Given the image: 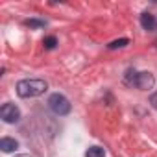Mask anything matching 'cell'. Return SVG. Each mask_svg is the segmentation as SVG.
Returning a JSON list of instances; mask_svg holds the SVG:
<instances>
[{"instance_id": "cell-2", "label": "cell", "mask_w": 157, "mask_h": 157, "mask_svg": "<svg viewBox=\"0 0 157 157\" xmlns=\"http://www.w3.org/2000/svg\"><path fill=\"white\" fill-rule=\"evenodd\" d=\"M126 83L137 87L139 91H150L155 85V78L151 72H135V70H128L126 76Z\"/></svg>"}, {"instance_id": "cell-3", "label": "cell", "mask_w": 157, "mask_h": 157, "mask_svg": "<svg viewBox=\"0 0 157 157\" xmlns=\"http://www.w3.org/2000/svg\"><path fill=\"white\" fill-rule=\"evenodd\" d=\"M48 107H50V111L54 113V115H57V117H65V115H68L70 113V109H72V105H70V102H68V98L67 96H63V94H59V93H54V94H50V98H48Z\"/></svg>"}, {"instance_id": "cell-10", "label": "cell", "mask_w": 157, "mask_h": 157, "mask_svg": "<svg viewBox=\"0 0 157 157\" xmlns=\"http://www.w3.org/2000/svg\"><path fill=\"white\" fill-rule=\"evenodd\" d=\"M43 46H44L46 50H54V48L57 46V39H56L54 35H48V37L43 39Z\"/></svg>"}, {"instance_id": "cell-11", "label": "cell", "mask_w": 157, "mask_h": 157, "mask_svg": "<svg viewBox=\"0 0 157 157\" xmlns=\"http://www.w3.org/2000/svg\"><path fill=\"white\" fill-rule=\"evenodd\" d=\"M150 104H151L153 109H157V93H153V94L150 96Z\"/></svg>"}, {"instance_id": "cell-1", "label": "cell", "mask_w": 157, "mask_h": 157, "mask_svg": "<svg viewBox=\"0 0 157 157\" xmlns=\"http://www.w3.org/2000/svg\"><path fill=\"white\" fill-rule=\"evenodd\" d=\"M17 94L21 98H35L46 93L48 83L44 80H37V78H28V80H21L17 82Z\"/></svg>"}, {"instance_id": "cell-4", "label": "cell", "mask_w": 157, "mask_h": 157, "mask_svg": "<svg viewBox=\"0 0 157 157\" xmlns=\"http://www.w3.org/2000/svg\"><path fill=\"white\" fill-rule=\"evenodd\" d=\"M0 117H2V120L6 124H15L21 120V109L15 105V104H4L2 107H0Z\"/></svg>"}, {"instance_id": "cell-8", "label": "cell", "mask_w": 157, "mask_h": 157, "mask_svg": "<svg viewBox=\"0 0 157 157\" xmlns=\"http://www.w3.org/2000/svg\"><path fill=\"white\" fill-rule=\"evenodd\" d=\"M128 44H129V39L122 37V39H115V41H111V43L107 44V48L117 50V48H124V46H128Z\"/></svg>"}, {"instance_id": "cell-9", "label": "cell", "mask_w": 157, "mask_h": 157, "mask_svg": "<svg viewBox=\"0 0 157 157\" xmlns=\"http://www.w3.org/2000/svg\"><path fill=\"white\" fill-rule=\"evenodd\" d=\"M24 24H26L28 28H32V30H37V28H44V26H46V22L41 21V19H28Z\"/></svg>"}, {"instance_id": "cell-5", "label": "cell", "mask_w": 157, "mask_h": 157, "mask_svg": "<svg viewBox=\"0 0 157 157\" xmlns=\"http://www.w3.org/2000/svg\"><path fill=\"white\" fill-rule=\"evenodd\" d=\"M140 26L146 30V32H151L155 28V17L151 13H142L140 15Z\"/></svg>"}, {"instance_id": "cell-6", "label": "cell", "mask_w": 157, "mask_h": 157, "mask_svg": "<svg viewBox=\"0 0 157 157\" xmlns=\"http://www.w3.org/2000/svg\"><path fill=\"white\" fill-rule=\"evenodd\" d=\"M0 148H2V151L10 153V151H15L19 148V142L15 139H10V137H4L2 140H0Z\"/></svg>"}, {"instance_id": "cell-7", "label": "cell", "mask_w": 157, "mask_h": 157, "mask_svg": "<svg viewBox=\"0 0 157 157\" xmlns=\"http://www.w3.org/2000/svg\"><path fill=\"white\" fill-rule=\"evenodd\" d=\"M85 157H105V150L100 146H89L85 151Z\"/></svg>"}, {"instance_id": "cell-12", "label": "cell", "mask_w": 157, "mask_h": 157, "mask_svg": "<svg viewBox=\"0 0 157 157\" xmlns=\"http://www.w3.org/2000/svg\"><path fill=\"white\" fill-rule=\"evenodd\" d=\"M15 157H32L30 153H21V155H15Z\"/></svg>"}]
</instances>
